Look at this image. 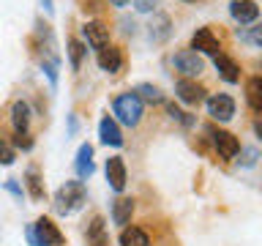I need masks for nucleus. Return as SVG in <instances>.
Instances as JSON below:
<instances>
[{
  "label": "nucleus",
  "instance_id": "1",
  "mask_svg": "<svg viewBox=\"0 0 262 246\" xmlns=\"http://www.w3.org/2000/svg\"><path fill=\"white\" fill-rule=\"evenodd\" d=\"M88 200L85 183L82 180H66V183L55 192V211L60 216H71L74 211H79Z\"/></svg>",
  "mask_w": 262,
  "mask_h": 246
},
{
  "label": "nucleus",
  "instance_id": "2",
  "mask_svg": "<svg viewBox=\"0 0 262 246\" xmlns=\"http://www.w3.org/2000/svg\"><path fill=\"white\" fill-rule=\"evenodd\" d=\"M25 235H28L30 246H63V241H66L55 221L52 219H44V216H41L36 224H28Z\"/></svg>",
  "mask_w": 262,
  "mask_h": 246
},
{
  "label": "nucleus",
  "instance_id": "3",
  "mask_svg": "<svg viewBox=\"0 0 262 246\" xmlns=\"http://www.w3.org/2000/svg\"><path fill=\"white\" fill-rule=\"evenodd\" d=\"M142 98L137 93H120L115 98V115H118V120H123L126 126H137L139 120H142Z\"/></svg>",
  "mask_w": 262,
  "mask_h": 246
},
{
  "label": "nucleus",
  "instance_id": "4",
  "mask_svg": "<svg viewBox=\"0 0 262 246\" xmlns=\"http://www.w3.org/2000/svg\"><path fill=\"white\" fill-rule=\"evenodd\" d=\"M208 115L213 120H229L235 115V101H232V96H227V93H213L208 98Z\"/></svg>",
  "mask_w": 262,
  "mask_h": 246
},
{
  "label": "nucleus",
  "instance_id": "5",
  "mask_svg": "<svg viewBox=\"0 0 262 246\" xmlns=\"http://www.w3.org/2000/svg\"><path fill=\"white\" fill-rule=\"evenodd\" d=\"M172 66L186 74V77H196V74L202 71V57L194 52V49H180V52H175V57H172Z\"/></svg>",
  "mask_w": 262,
  "mask_h": 246
},
{
  "label": "nucleus",
  "instance_id": "6",
  "mask_svg": "<svg viewBox=\"0 0 262 246\" xmlns=\"http://www.w3.org/2000/svg\"><path fill=\"white\" fill-rule=\"evenodd\" d=\"M210 137H213V148L219 151L221 159H235V156L241 153V142H237L235 134H229V131L210 129Z\"/></svg>",
  "mask_w": 262,
  "mask_h": 246
},
{
  "label": "nucleus",
  "instance_id": "7",
  "mask_svg": "<svg viewBox=\"0 0 262 246\" xmlns=\"http://www.w3.org/2000/svg\"><path fill=\"white\" fill-rule=\"evenodd\" d=\"M82 33H85V38H88V44L96 49H104V47H110V28L101 22H85V28H82Z\"/></svg>",
  "mask_w": 262,
  "mask_h": 246
},
{
  "label": "nucleus",
  "instance_id": "8",
  "mask_svg": "<svg viewBox=\"0 0 262 246\" xmlns=\"http://www.w3.org/2000/svg\"><path fill=\"white\" fill-rule=\"evenodd\" d=\"M175 93H178V98L183 104H191V107H196L205 98V88L202 85H196L194 79H180L178 85H175Z\"/></svg>",
  "mask_w": 262,
  "mask_h": 246
},
{
  "label": "nucleus",
  "instance_id": "9",
  "mask_svg": "<svg viewBox=\"0 0 262 246\" xmlns=\"http://www.w3.org/2000/svg\"><path fill=\"white\" fill-rule=\"evenodd\" d=\"M106 180L115 192H123L126 189V164H123L120 156H112L106 159Z\"/></svg>",
  "mask_w": 262,
  "mask_h": 246
},
{
  "label": "nucleus",
  "instance_id": "10",
  "mask_svg": "<svg viewBox=\"0 0 262 246\" xmlns=\"http://www.w3.org/2000/svg\"><path fill=\"white\" fill-rule=\"evenodd\" d=\"M191 49H200V52L216 57L219 55V38L210 33V28H200L191 38Z\"/></svg>",
  "mask_w": 262,
  "mask_h": 246
},
{
  "label": "nucleus",
  "instance_id": "11",
  "mask_svg": "<svg viewBox=\"0 0 262 246\" xmlns=\"http://www.w3.org/2000/svg\"><path fill=\"white\" fill-rule=\"evenodd\" d=\"M74 167H77V175L82 180H88L90 175L96 172V164H93V145H79L77 151V161H74Z\"/></svg>",
  "mask_w": 262,
  "mask_h": 246
},
{
  "label": "nucleus",
  "instance_id": "12",
  "mask_svg": "<svg viewBox=\"0 0 262 246\" xmlns=\"http://www.w3.org/2000/svg\"><path fill=\"white\" fill-rule=\"evenodd\" d=\"M229 11H232V16L241 25H249L259 16V6L254 3V0H235V3L229 6Z\"/></svg>",
  "mask_w": 262,
  "mask_h": 246
},
{
  "label": "nucleus",
  "instance_id": "13",
  "mask_svg": "<svg viewBox=\"0 0 262 246\" xmlns=\"http://www.w3.org/2000/svg\"><path fill=\"white\" fill-rule=\"evenodd\" d=\"M98 137H101L104 145H112V148H120L123 145V134H120L118 123H115L110 115L101 118V123H98Z\"/></svg>",
  "mask_w": 262,
  "mask_h": 246
},
{
  "label": "nucleus",
  "instance_id": "14",
  "mask_svg": "<svg viewBox=\"0 0 262 246\" xmlns=\"http://www.w3.org/2000/svg\"><path fill=\"white\" fill-rule=\"evenodd\" d=\"M131 213H134V200L131 197H118V200L112 202V221L115 224H128L131 221Z\"/></svg>",
  "mask_w": 262,
  "mask_h": 246
},
{
  "label": "nucleus",
  "instance_id": "15",
  "mask_svg": "<svg viewBox=\"0 0 262 246\" xmlns=\"http://www.w3.org/2000/svg\"><path fill=\"white\" fill-rule=\"evenodd\" d=\"M98 66H101L104 71H120V66H123V55H120V49H115V47H104V49H98Z\"/></svg>",
  "mask_w": 262,
  "mask_h": 246
},
{
  "label": "nucleus",
  "instance_id": "16",
  "mask_svg": "<svg viewBox=\"0 0 262 246\" xmlns=\"http://www.w3.org/2000/svg\"><path fill=\"white\" fill-rule=\"evenodd\" d=\"M11 123H14V131L16 134H28V126H30V107L25 101H14L11 107Z\"/></svg>",
  "mask_w": 262,
  "mask_h": 246
},
{
  "label": "nucleus",
  "instance_id": "17",
  "mask_svg": "<svg viewBox=\"0 0 262 246\" xmlns=\"http://www.w3.org/2000/svg\"><path fill=\"white\" fill-rule=\"evenodd\" d=\"M110 243V235H106V224L101 216H96L88 224V246H106Z\"/></svg>",
  "mask_w": 262,
  "mask_h": 246
},
{
  "label": "nucleus",
  "instance_id": "18",
  "mask_svg": "<svg viewBox=\"0 0 262 246\" xmlns=\"http://www.w3.org/2000/svg\"><path fill=\"white\" fill-rule=\"evenodd\" d=\"M213 63H216V71L221 74V79L224 82H237L241 79V74H237V66H235V60L232 57H227V55H216L213 57Z\"/></svg>",
  "mask_w": 262,
  "mask_h": 246
},
{
  "label": "nucleus",
  "instance_id": "19",
  "mask_svg": "<svg viewBox=\"0 0 262 246\" xmlns=\"http://www.w3.org/2000/svg\"><path fill=\"white\" fill-rule=\"evenodd\" d=\"M120 246H150V238H147V233L139 227H123Z\"/></svg>",
  "mask_w": 262,
  "mask_h": 246
},
{
  "label": "nucleus",
  "instance_id": "20",
  "mask_svg": "<svg viewBox=\"0 0 262 246\" xmlns=\"http://www.w3.org/2000/svg\"><path fill=\"white\" fill-rule=\"evenodd\" d=\"M246 101L251 110L262 112V77H251L246 82Z\"/></svg>",
  "mask_w": 262,
  "mask_h": 246
},
{
  "label": "nucleus",
  "instance_id": "21",
  "mask_svg": "<svg viewBox=\"0 0 262 246\" xmlns=\"http://www.w3.org/2000/svg\"><path fill=\"white\" fill-rule=\"evenodd\" d=\"M25 183H28V192L33 200H44V183H41V175L36 167H28V172H25Z\"/></svg>",
  "mask_w": 262,
  "mask_h": 246
},
{
  "label": "nucleus",
  "instance_id": "22",
  "mask_svg": "<svg viewBox=\"0 0 262 246\" xmlns=\"http://www.w3.org/2000/svg\"><path fill=\"white\" fill-rule=\"evenodd\" d=\"M169 36V19L164 14L156 16V22H150V38L153 41H164Z\"/></svg>",
  "mask_w": 262,
  "mask_h": 246
},
{
  "label": "nucleus",
  "instance_id": "23",
  "mask_svg": "<svg viewBox=\"0 0 262 246\" xmlns=\"http://www.w3.org/2000/svg\"><path fill=\"white\" fill-rule=\"evenodd\" d=\"M82 57H85V44L77 38L69 41V60H71V69H79L82 66Z\"/></svg>",
  "mask_w": 262,
  "mask_h": 246
},
{
  "label": "nucleus",
  "instance_id": "24",
  "mask_svg": "<svg viewBox=\"0 0 262 246\" xmlns=\"http://www.w3.org/2000/svg\"><path fill=\"white\" fill-rule=\"evenodd\" d=\"M134 93H137L139 98H145V101H150V104H159V101H161V90L156 88V85H147V82H145V85H139Z\"/></svg>",
  "mask_w": 262,
  "mask_h": 246
},
{
  "label": "nucleus",
  "instance_id": "25",
  "mask_svg": "<svg viewBox=\"0 0 262 246\" xmlns=\"http://www.w3.org/2000/svg\"><path fill=\"white\" fill-rule=\"evenodd\" d=\"M167 115H169L172 120L183 123V126H194V118H188V115L180 110V107H175V104H167Z\"/></svg>",
  "mask_w": 262,
  "mask_h": 246
},
{
  "label": "nucleus",
  "instance_id": "26",
  "mask_svg": "<svg viewBox=\"0 0 262 246\" xmlns=\"http://www.w3.org/2000/svg\"><path fill=\"white\" fill-rule=\"evenodd\" d=\"M14 159H16L14 148L8 145L3 137H0V164H6V167H8V164H14Z\"/></svg>",
  "mask_w": 262,
  "mask_h": 246
},
{
  "label": "nucleus",
  "instance_id": "27",
  "mask_svg": "<svg viewBox=\"0 0 262 246\" xmlns=\"http://www.w3.org/2000/svg\"><path fill=\"white\" fill-rule=\"evenodd\" d=\"M243 38L251 41V44H257V47H262V25L259 28H251L249 33H243Z\"/></svg>",
  "mask_w": 262,
  "mask_h": 246
},
{
  "label": "nucleus",
  "instance_id": "28",
  "mask_svg": "<svg viewBox=\"0 0 262 246\" xmlns=\"http://www.w3.org/2000/svg\"><path fill=\"white\" fill-rule=\"evenodd\" d=\"M156 3H159V0H134V6H137V11H153L156 8Z\"/></svg>",
  "mask_w": 262,
  "mask_h": 246
},
{
  "label": "nucleus",
  "instance_id": "29",
  "mask_svg": "<svg viewBox=\"0 0 262 246\" xmlns=\"http://www.w3.org/2000/svg\"><path fill=\"white\" fill-rule=\"evenodd\" d=\"M16 145L25 148V151H30V148H33V142L28 139V134H16Z\"/></svg>",
  "mask_w": 262,
  "mask_h": 246
},
{
  "label": "nucleus",
  "instance_id": "30",
  "mask_svg": "<svg viewBox=\"0 0 262 246\" xmlns=\"http://www.w3.org/2000/svg\"><path fill=\"white\" fill-rule=\"evenodd\" d=\"M243 156H246V159H243V164H246V167H251V164H254V159H257V151H251V148H249V151H243Z\"/></svg>",
  "mask_w": 262,
  "mask_h": 246
},
{
  "label": "nucleus",
  "instance_id": "31",
  "mask_svg": "<svg viewBox=\"0 0 262 246\" xmlns=\"http://www.w3.org/2000/svg\"><path fill=\"white\" fill-rule=\"evenodd\" d=\"M6 189H8V192H11L14 197H19V200H22V189H19V186H16V183H14V180H8V183H6Z\"/></svg>",
  "mask_w": 262,
  "mask_h": 246
},
{
  "label": "nucleus",
  "instance_id": "32",
  "mask_svg": "<svg viewBox=\"0 0 262 246\" xmlns=\"http://www.w3.org/2000/svg\"><path fill=\"white\" fill-rule=\"evenodd\" d=\"M254 131H257V137L262 139V115H259L257 120H254Z\"/></svg>",
  "mask_w": 262,
  "mask_h": 246
},
{
  "label": "nucleus",
  "instance_id": "33",
  "mask_svg": "<svg viewBox=\"0 0 262 246\" xmlns=\"http://www.w3.org/2000/svg\"><path fill=\"white\" fill-rule=\"evenodd\" d=\"M112 3L118 6V8H123V6H128V0H112Z\"/></svg>",
  "mask_w": 262,
  "mask_h": 246
},
{
  "label": "nucleus",
  "instance_id": "34",
  "mask_svg": "<svg viewBox=\"0 0 262 246\" xmlns=\"http://www.w3.org/2000/svg\"><path fill=\"white\" fill-rule=\"evenodd\" d=\"M41 3H44V8H47V11H52V0H41Z\"/></svg>",
  "mask_w": 262,
  "mask_h": 246
},
{
  "label": "nucleus",
  "instance_id": "35",
  "mask_svg": "<svg viewBox=\"0 0 262 246\" xmlns=\"http://www.w3.org/2000/svg\"><path fill=\"white\" fill-rule=\"evenodd\" d=\"M186 3H196V0H186Z\"/></svg>",
  "mask_w": 262,
  "mask_h": 246
}]
</instances>
